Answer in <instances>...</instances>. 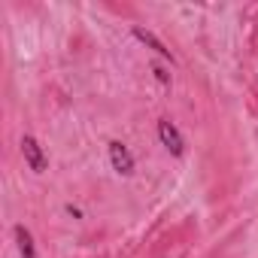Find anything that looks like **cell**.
<instances>
[{
    "label": "cell",
    "instance_id": "obj_1",
    "mask_svg": "<svg viewBox=\"0 0 258 258\" xmlns=\"http://www.w3.org/2000/svg\"><path fill=\"white\" fill-rule=\"evenodd\" d=\"M158 137H161V143L167 146V152H173L176 158L185 152V140H182V134L176 131V124H173L170 118H161V121H158Z\"/></svg>",
    "mask_w": 258,
    "mask_h": 258
},
{
    "label": "cell",
    "instance_id": "obj_2",
    "mask_svg": "<svg viewBox=\"0 0 258 258\" xmlns=\"http://www.w3.org/2000/svg\"><path fill=\"white\" fill-rule=\"evenodd\" d=\"M109 161H112V170L121 173V176H131L134 173V155L127 152V146L118 143V140L109 143Z\"/></svg>",
    "mask_w": 258,
    "mask_h": 258
},
{
    "label": "cell",
    "instance_id": "obj_3",
    "mask_svg": "<svg viewBox=\"0 0 258 258\" xmlns=\"http://www.w3.org/2000/svg\"><path fill=\"white\" fill-rule=\"evenodd\" d=\"M22 155L28 161V167L34 173H43L46 170V155H43V146L34 140V137H22Z\"/></svg>",
    "mask_w": 258,
    "mask_h": 258
},
{
    "label": "cell",
    "instance_id": "obj_4",
    "mask_svg": "<svg viewBox=\"0 0 258 258\" xmlns=\"http://www.w3.org/2000/svg\"><path fill=\"white\" fill-rule=\"evenodd\" d=\"M131 34H134V37H137V40H140L143 46H149L152 52H158L161 58H167V61L173 64V55H170V49H167V46H164V43H161V40H158V37H155L152 31H146V28H140V25H134V31H131Z\"/></svg>",
    "mask_w": 258,
    "mask_h": 258
},
{
    "label": "cell",
    "instance_id": "obj_5",
    "mask_svg": "<svg viewBox=\"0 0 258 258\" xmlns=\"http://www.w3.org/2000/svg\"><path fill=\"white\" fill-rule=\"evenodd\" d=\"M16 243H19V252H22V258H37V249H34V237H31V231L25 228V225H16Z\"/></svg>",
    "mask_w": 258,
    "mask_h": 258
},
{
    "label": "cell",
    "instance_id": "obj_6",
    "mask_svg": "<svg viewBox=\"0 0 258 258\" xmlns=\"http://www.w3.org/2000/svg\"><path fill=\"white\" fill-rule=\"evenodd\" d=\"M152 70H155V76H158V79H161V82H164V85H167V82H170V76H167V73H164V70H161V67H158V64H155V67H152Z\"/></svg>",
    "mask_w": 258,
    "mask_h": 258
},
{
    "label": "cell",
    "instance_id": "obj_7",
    "mask_svg": "<svg viewBox=\"0 0 258 258\" xmlns=\"http://www.w3.org/2000/svg\"><path fill=\"white\" fill-rule=\"evenodd\" d=\"M67 213H70V216H73V219H79V216H82V213H79V210H76V207H73V204H67Z\"/></svg>",
    "mask_w": 258,
    "mask_h": 258
}]
</instances>
